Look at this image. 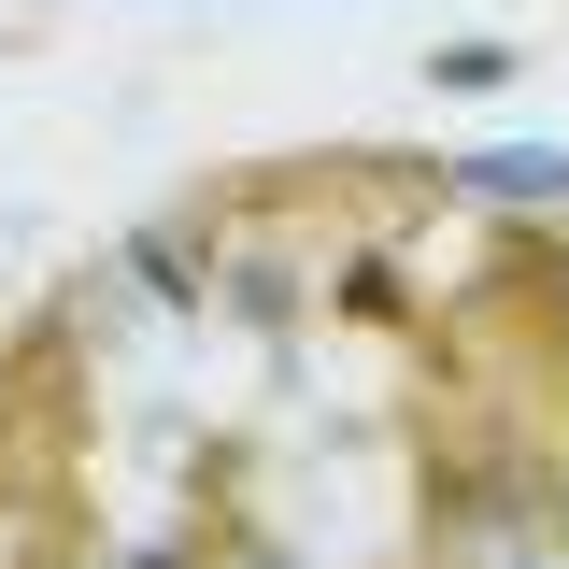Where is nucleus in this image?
Segmentation results:
<instances>
[{
  "mask_svg": "<svg viewBox=\"0 0 569 569\" xmlns=\"http://www.w3.org/2000/svg\"><path fill=\"white\" fill-rule=\"evenodd\" d=\"M470 186L485 200H569V157L556 142H498V157H470Z\"/></svg>",
  "mask_w": 569,
  "mask_h": 569,
  "instance_id": "f257e3e1",
  "label": "nucleus"
},
{
  "mask_svg": "<svg viewBox=\"0 0 569 569\" xmlns=\"http://www.w3.org/2000/svg\"><path fill=\"white\" fill-rule=\"evenodd\" d=\"M142 569H157V556H142Z\"/></svg>",
  "mask_w": 569,
  "mask_h": 569,
  "instance_id": "f03ea898",
  "label": "nucleus"
}]
</instances>
